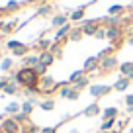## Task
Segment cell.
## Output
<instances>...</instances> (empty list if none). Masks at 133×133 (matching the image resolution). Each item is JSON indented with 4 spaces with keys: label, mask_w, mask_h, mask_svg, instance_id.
<instances>
[{
    "label": "cell",
    "mask_w": 133,
    "mask_h": 133,
    "mask_svg": "<svg viewBox=\"0 0 133 133\" xmlns=\"http://www.w3.org/2000/svg\"><path fill=\"white\" fill-rule=\"evenodd\" d=\"M110 92H114V86H110V84H90V88H88V94H90L94 100L104 98V96H108Z\"/></svg>",
    "instance_id": "obj_1"
},
{
    "label": "cell",
    "mask_w": 133,
    "mask_h": 133,
    "mask_svg": "<svg viewBox=\"0 0 133 133\" xmlns=\"http://www.w3.org/2000/svg\"><path fill=\"white\" fill-rule=\"evenodd\" d=\"M117 66H119L117 57H116V55H110V57H106V59L100 61V72H98V75H108V72L116 71Z\"/></svg>",
    "instance_id": "obj_2"
},
{
    "label": "cell",
    "mask_w": 133,
    "mask_h": 133,
    "mask_svg": "<svg viewBox=\"0 0 133 133\" xmlns=\"http://www.w3.org/2000/svg\"><path fill=\"white\" fill-rule=\"evenodd\" d=\"M80 29H82L84 35H90V37H94L96 31L100 29V20H82L80 24H76Z\"/></svg>",
    "instance_id": "obj_3"
},
{
    "label": "cell",
    "mask_w": 133,
    "mask_h": 133,
    "mask_svg": "<svg viewBox=\"0 0 133 133\" xmlns=\"http://www.w3.org/2000/svg\"><path fill=\"white\" fill-rule=\"evenodd\" d=\"M0 127H2V131H4V133H22V125L18 123V121L14 119V117H8V119H2Z\"/></svg>",
    "instance_id": "obj_4"
},
{
    "label": "cell",
    "mask_w": 133,
    "mask_h": 133,
    "mask_svg": "<svg viewBox=\"0 0 133 133\" xmlns=\"http://www.w3.org/2000/svg\"><path fill=\"white\" fill-rule=\"evenodd\" d=\"M72 28H75V25L71 24V22H69V24H65L63 25V28H59L57 31H55V37H53V41H69V33L72 31Z\"/></svg>",
    "instance_id": "obj_5"
},
{
    "label": "cell",
    "mask_w": 133,
    "mask_h": 133,
    "mask_svg": "<svg viewBox=\"0 0 133 133\" xmlns=\"http://www.w3.org/2000/svg\"><path fill=\"white\" fill-rule=\"evenodd\" d=\"M84 71H86V75H90V72H94V71H100V59L96 57H88L86 61H84V66H82Z\"/></svg>",
    "instance_id": "obj_6"
},
{
    "label": "cell",
    "mask_w": 133,
    "mask_h": 133,
    "mask_svg": "<svg viewBox=\"0 0 133 133\" xmlns=\"http://www.w3.org/2000/svg\"><path fill=\"white\" fill-rule=\"evenodd\" d=\"M69 14H55V16H51V28H55V29H59V28H63L65 24H69Z\"/></svg>",
    "instance_id": "obj_7"
},
{
    "label": "cell",
    "mask_w": 133,
    "mask_h": 133,
    "mask_svg": "<svg viewBox=\"0 0 133 133\" xmlns=\"http://www.w3.org/2000/svg\"><path fill=\"white\" fill-rule=\"evenodd\" d=\"M84 14H86V6H80V8L69 12V20H71L72 24H80V22L84 20Z\"/></svg>",
    "instance_id": "obj_8"
},
{
    "label": "cell",
    "mask_w": 133,
    "mask_h": 133,
    "mask_svg": "<svg viewBox=\"0 0 133 133\" xmlns=\"http://www.w3.org/2000/svg\"><path fill=\"white\" fill-rule=\"evenodd\" d=\"M129 84H131V80H129L127 76H119L112 86H114V90H116V92H125L129 88Z\"/></svg>",
    "instance_id": "obj_9"
},
{
    "label": "cell",
    "mask_w": 133,
    "mask_h": 133,
    "mask_svg": "<svg viewBox=\"0 0 133 133\" xmlns=\"http://www.w3.org/2000/svg\"><path fill=\"white\" fill-rule=\"evenodd\" d=\"M35 104H37L35 96H31V98L24 100V102H22V112H24V114H28V116H31V112L35 110Z\"/></svg>",
    "instance_id": "obj_10"
},
{
    "label": "cell",
    "mask_w": 133,
    "mask_h": 133,
    "mask_svg": "<svg viewBox=\"0 0 133 133\" xmlns=\"http://www.w3.org/2000/svg\"><path fill=\"white\" fill-rule=\"evenodd\" d=\"M98 114H102V108H100V104H98V102H94V104H88L86 108L82 110V116H86V117L98 116Z\"/></svg>",
    "instance_id": "obj_11"
},
{
    "label": "cell",
    "mask_w": 133,
    "mask_h": 133,
    "mask_svg": "<svg viewBox=\"0 0 133 133\" xmlns=\"http://www.w3.org/2000/svg\"><path fill=\"white\" fill-rule=\"evenodd\" d=\"M117 123V117H108V119H104L102 123H100V131L102 133H110L114 127H116Z\"/></svg>",
    "instance_id": "obj_12"
},
{
    "label": "cell",
    "mask_w": 133,
    "mask_h": 133,
    "mask_svg": "<svg viewBox=\"0 0 133 133\" xmlns=\"http://www.w3.org/2000/svg\"><path fill=\"white\" fill-rule=\"evenodd\" d=\"M117 71H119V76H129V75L133 72V61H123V63H119Z\"/></svg>",
    "instance_id": "obj_13"
},
{
    "label": "cell",
    "mask_w": 133,
    "mask_h": 133,
    "mask_svg": "<svg viewBox=\"0 0 133 133\" xmlns=\"http://www.w3.org/2000/svg\"><path fill=\"white\" fill-rule=\"evenodd\" d=\"M90 84H92V76H90V75H86V76H82L80 80H76L72 86H75L78 92H82L84 88H90Z\"/></svg>",
    "instance_id": "obj_14"
},
{
    "label": "cell",
    "mask_w": 133,
    "mask_h": 133,
    "mask_svg": "<svg viewBox=\"0 0 133 133\" xmlns=\"http://www.w3.org/2000/svg\"><path fill=\"white\" fill-rule=\"evenodd\" d=\"M53 61H55V55L51 53V51H41V53H39V63H43L45 66H51Z\"/></svg>",
    "instance_id": "obj_15"
},
{
    "label": "cell",
    "mask_w": 133,
    "mask_h": 133,
    "mask_svg": "<svg viewBox=\"0 0 133 133\" xmlns=\"http://www.w3.org/2000/svg\"><path fill=\"white\" fill-rule=\"evenodd\" d=\"M51 45H53V39H49V37H41V39H37V43H35V47L39 49V53H41V51H49Z\"/></svg>",
    "instance_id": "obj_16"
},
{
    "label": "cell",
    "mask_w": 133,
    "mask_h": 133,
    "mask_svg": "<svg viewBox=\"0 0 133 133\" xmlns=\"http://www.w3.org/2000/svg\"><path fill=\"white\" fill-rule=\"evenodd\" d=\"M82 37H84V33H82V29H80L78 25H75V28H72V31L69 33V41H72V43H78Z\"/></svg>",
    "instance_id": "obj_17"
},
{
    "label": "cell",
    "mask_w": 133,
    "mask_h": 133,
    "mask_svg": "<svg viewBox=\"0 0 133 133\" xmlns=\"http://www.w3.org/2000/svg\"><path fill=\"white\" fill-rule=\"evenodd\" d=\"M63 45H65V41H53L49 51L55 55V59H63Z\"/></svg>",
    "instance_id": "obj_18"
},
{
    "label": "cell",
    "mask_w": 133,
    "mask_h": 133,
    "mask_svg": "<svg viewBox=\"0 0 133 133\" xmlns=\"http://www.w3.org/2000/svg\"><path fill=\"white\" fill-rule=\"evenodd\" d=\"M16 28H18V22H16V20L4 22V24H2V28H0V33H2V35H8V33H12Z\"/></svg>",
    "instance_id": "obj_19"
},
{
    "label": "cell",
    "mask_w": 133,
    "mask_h": 133,
    "mask_svg": "<svg viewBox=\"0 0 133 133\" xmlns=\"http://www.w3.org/2000/svg\"><path fill=\"white\" fill-rule=\"evenodd\" d=\"M24 66H35V65H39V53H33V55H25L24 59Z\"/></svg>",
    "instance_id": "obj_20"
},
{
    "label": "cell",
    "mask_w": 133,
    "mask_h": 133,
    "mask_svg": "<svg viewBox=\"0 0 133 133\" xmlns=\"http://www.w3.org/2000/svg\"><path fill=\"white\" fill-rule=\"evenodd\" d=\"M37 106L43 110V112H51V110H55V100L53 98H45V100H41Z\"/></svg>",
    "instance_id": "obj_21"
},
{
    "label": "cell",
    "mask_w": 133,
    "mask_h": 133,
    "mask_svg": "<svg viewBox=\"0 0 133 133\" xmlns=\"http://www.w3.org/2000/svg\"><path fill=\"white\" fill-rule=\"evenodd\" d=\"M51 14H53V6L51 4H41L35 10V16H51Z\"/></svg>",
    "instance_id": "obj_22"
},
{
    "label": "cell",
    "mask_w": 133,
    "mask_h": 133,
    "mask_svg": "<svg viewBox=\"0 0 133 133\" xmlns=\"http://www.w3.org/2000/svg\"><path fill=\"white\" fill-rule=\"evenodd\" d=\"M18 112H22V104L20 102H10V104L6 106V114H8V116H16Z\"/></svg>",
    "instance_id": "obj_23"
},
{
    "label": "cell",
    "mask_w": 133,
    "mask_h": 133,
    "mask_svg": "<svg viewBox=\"0 0 133 133\" xmlns=\"http://www.w3.org/2000/svg\"><path fill=\"white\" fill-rule=\"evenodd\" d=\"M102 116H104V119H108V117H119V110L116 106H110V108L102 110Z\"/></svg>",
    "instance_id": "obj_24"
},
{
    "label": "cell",
    "mask_w": 133,
    "mask_h": 133,
    "mask_svg": "<svg viewBox=\"0 0 133 133\" xmlns=\"http://www.w3.org/2000/svg\"><path fill=\"white\" fill-rule=\"evenodd\" d=\"M123 12H125L123 4H114L108 8V16H123Z\"/></svg>",
    "instance_id": "obj_25"
},
{
    "label": "cell",
    "mask_w": 133,
    "mask_h": 133,
    "mask_svg": "<svg viewBox=\"0 0 133 133\" xmlns=\"http://www.w3.org/2000/svg\"><path fill=\"white\" fill-rule=\"evenodd\" d=\"M25 55H29V45H25V43H24V45H20L18 49L12 51V57H22V59H24Z\"/></svg>",
    "instance_id": "obj_26"
},
{
    "label": "cell",
    "mask_w": 133,
    "mask_h": 133,
    "mask_svg": "<svg viewBox=\"0 0 133 133\" xmlns=\"http://www.w3.org/2000/svg\"><path fill=\"white\" fill-rule=\"evenodd\" d=\"M82 76H86V71H84V69H78V71H72V72H71V76H69V82H71V84H75L76 80H80Z\"/></svg>",
    "instance_id": "obj_27"
},
{
    "label": "cell",
    "mask_w": 133,
    "mask_h": 133,
    "mask_svg": "<svg viewBox=\"0 0 133 133\" xmlns=\"http://www.w3.org/2000/svg\"><path fill=\"white\" fill-rule=\"evenodd\" d=\"M6 94H10V96H14V94H18V92H20V84L18 82H14V80H10L8 82V86H6Z\"/></svg>",
    "instance_id": "obj_28"
},
{
    "label": "cell",
    "mask_w": 133,
    "mask_h": 133,
    "mask_svg": "<svg viewBox=\"0 0 133 133\" xmlns=\"http://www.w3.org/2000/svg\"><path fill=\"white\" fill-rule=\"evenodd\" d=\"M114 51H116V47H112V45H108V47H104V49L100 51L98 55H96V57L100 59V61H102V59H106V57H110V55H114Z\"/></svg>",
    "instance_id": "obj_29"
},
{
    "label": "cell",
    "mask_w": 133,
    "mask_h": 133,
    "mask_svg": "<svg viewBox=\"0 0 133 133\" xmlns=\"http://www.w3.org/2000/svg\"><path fill=\"white\" fill-rule=\"evenodd\" d=\"M12 66H14V59H10V57H6L4 61L0 63V69L4 72H8V71H12Z\"/></svg>",
    "instance_id": "obj_30"
},
{
    "label": "cell",
    "mask_w": 133,
    "mask_h": 133,
    "mask_svg": "<svg viewBox=\"0 0 133 133\" xmlns=\"http://www.w3.org/2000/svg\"><path fill=\"white\" fill-rule=\"evenodd\" d=\"M12 117H14L20 125H24V123H28V121H29V116H28V114H24V112H18L16 116H12Z\"/></svg>",
    "instance_id": "obj_31"
},
{
    "label": "cell",
    "mask_w": 133,
    "mask_h": 133,
    "mask_svg": "<svg viewBox=\"0 0 133 133\" xmlns=\"http://www.w3.org/2000/svg\"><path fill=\"white\" fill-rule=\"evenodd\" d=\"M20 6H22V2H16V0H10L8 4L4 6V10H6V12H14V10H18Z\"/></svg>",
    "instance_id": "obj_32"
},
{
    "label": "cell",
    "mask_w": 133,
    "mask_h": 133,
    "mask_svg": "<svg viewBox=\"0 0 133 133\" xmlns=\"http://www.w3.org/2000/svg\"><path fill=\"white\" fill-rule=\"evenodd\" d=\"M20 45H24V43H22V41H18V39H10V41H6V49H10V51L18 49Z\"/></svg>",
    "instance_id": "obj_33"
},
{
    "label": "cell",
    "mask_w": 133,
    "mask_h": 133,
    "mask_svg": "<svg viewBox=\"0 0 133 133\" xmlns=\"http://www.w3.org/2000/svg\"><path fill=\"white\" fill-rule=\"evenodd\" d=\"M78 96H80V92L76 90L75 86L71 84V92H69V96H66V100H71V102H75V100H78Z\"/></svg>",
    "instance_id": "obj_34"
},
{
    "label": "cell",
    "mask_w": 133,
    "mask_h": 133,
    "mask_svg": "<svg viewBox=\"0 0 133 133\" xmlns=\"http://www.w3.org/2000/svg\"><path fill=\"white\" fill-rule=\"evenodd\" d=\"M127 125H129V117H127V116H125L123 119H119V117H117V123H116V127L119 129V131H123V127H127Z\"/></svg>",
    "instance_id": "obj_35"
},
{
    "label": "cell",
    "mask_w": 133,
    "mask_h": 133,
    "mask_svg": "<svg viewBox=\"0 0 133 133\" xmlns=\"http://www.w3.org/2000/svg\"><path fill=\"white\" fill-rule=\"evenodd\" d=\"M33 69L37 71V75H39V76H45V75H47V69H49V66H45L43 63H39V65H35Z\"/></svg>",
    "instance_id": "obj_36"
},
{
    "label": "cell",
    "mask_w": 133,
    "mask_h": 133,
    "mask_svg": "<svg viewBox=\"0 0 133 133\" xmlns=\"http://www.w3.org/2000/svg\"><path fill=\"white\" fill-rule=\"evenodd\" d=\"M69 92H71V84H69V86H61V88H59V96H61V98H66Z\"/></svg>",
    "instance_id": "obj_37"
},
{
    "label": "cell",
    "mask_w": 133,
    "mask_h": 133,
    "mask_svg": "<svg viewBox=\"0 0 133 133\" xmlns=\"http://www.w3.org/2000/svg\"><path fill=\"white\" fill-rule=\"evenodd\" d=\"M94 37H96V39H106V28H104V25H100V29L96 31Z\"/></svg>",
    "instance_id": "obj_38"
},
{
    "label": "cell",
    "mask_w": 133,
    "mask_h": 133,
    "mask_svg": "<svg viewBox=\"0 0 133 133\" xmlns=\"http://www.w3.org/2000/svg\"><path fill=\"white\" fill-rule=\"evenodd\" d=\"M123 104H125V108H131V106H133V94H127V96H125Z\"/></svg>",
    "instance_id": "obj_39"
},
{
    "label": "cell",
    "mask_w": 133,
    "mask_h": 133,
    "mask_svg": "<svg viewBox=\"0 0 133 133\" xmlns=\"http://www.w3.org/2000/svg\"><path fill=\"white\" fill-rule=\"evenodd\" d=\"M10 80H12V78H6V76H4V78H0V90H2V92L6 90V86H8Z\"/></svg>",
    "instance_id": "obj_40"
},
{
    "label": "cell",
    "mask_w": 133,
    "mask_h": 133,
    "mask_svg": "<svg viewBox=\"0 0 133 133\" xmlns=\"http://www.w3.org/2000/svg\"><path fill=\"white\" fill-rule=\"evenodd\" d=\"M57 127L59 125H51V127H43L41 133H57Z\"/></svg>",
    "instance_id": "obj_41"
},
{
    "label": "cell",
    "mask_w": 133,
    "mask_h": 133,
    "mask_svg": "<svg viewBox=\"0 0 133 133\" xmlns=\"http://www.w3.org/2000/svg\"><path fill=\"white\" fill-rule=\"evenodd\" d=\"M125 114H127V116H133V106L131 108H125Z\"/></svg>",
    "instance_id": "obj_42"
},
{
    "label": "cell",
    "mask_w": 133,
    "mask_h": 133,
    "mask_svg": "<svg viewBox=\"0 0 133 133\" xmlns=\"http://www.w3.org/2000/svg\"><path fill=\"white\" fill-rule=\"evenodd\" d=\"M127 43H129V45H133V35H131V37L127 39Z\"/></svg>",
    "instance_id": "obj_43"
},
{
    "label": "cell",
    "mask_w": 133,
    "mask_h": 133,
    "mask_svg": "<svg viewBox=\"0 0 133 133\" xmlns=\"http://www.w3.org/2000/svg\"><path fill=\"white\" fill-rule=\"evenodd\" d=\"M69 133H80V131H78V129H71Z\"/></svg>",
    "instance_id": "obj_44"
},
{
    "label": "cell",
    "mask_w": 133,
    "mask_h": 133,
    "mask_svg": "<svg viewBox=\"0 0 133 133\" xmlns=\"http://www.w3.org/2000/svg\"><path fill=\"white\" fill-rule=\"evenodd\" d=\"M127 78H129V80H131V82H133V72H131V75H129V76H127Z\"/></svg>",
    "instance_id": "obj_45"
},
{
    "label": "cell",
    "mask_w": 133,
    "mask_h": 133,
    "mask_svg": "<svg viewBox=\"0 0 133 133\" xmlns=\"http://www.w3.org/2000/svg\"><path fill=\"white\" fill-rule=\"evenodd\" d=\"M129 10H131V14H133V4H131V6H129Z\"/></svg>",
    "instance_id": "obj_46"
},
{
    "label": "cell",
    "mask_w": 133,
    "mask_h": 133,
    "mask_svg": "<svg viewBox=\"0 0 133 133\" xmlns=\"http://www.w3.org/2000/svg\"><path fill=\"white\" fill-rule=\"evenodd\" d=\"M127 133H133V127H131V129H129V131H127Z\"/></svg>",
    "instance_id": "obj_47"
},
{
    "label": "cell",
    "mask_w": 133,
    "mask_h": 133,
    "mask_svg": "<svg viewBox=\"0 0 133 133\" xmlns=\"http://www.w3.org/2000/svg\"><path fill=\"white\" fill-rule=\"evenodd\" d=\"M0 133H4V131H2V127H0Z\"/></svg>",
    "instance_id": "obj_48"
}]
</instances>
